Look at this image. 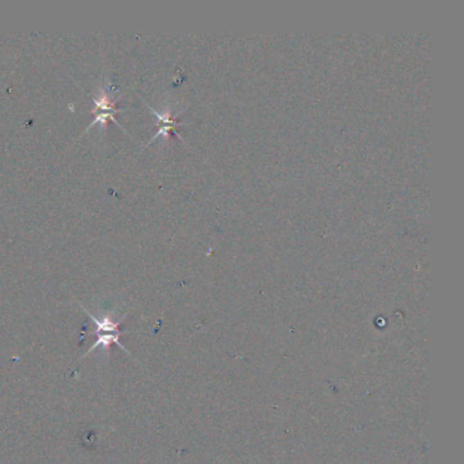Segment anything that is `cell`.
<instances>
[{
  "label": "cell",
  "instance_id": "obj_1",
  "mask_svg": "<svg viewBox=\"0 0 464 464\" xmlns=\"http://www.w3.org/2000/svg\"><path fill=\"white\" fill-rule=\"evenodd\" d=\"M83 310H84V313L93 320V323H94V325H96V330H94L93 334L97 337L96 343L87 350V354L98 348H102V351H107L108 348H111L112 343H115L118 348L125 350L124 346L120 343L121 331L118 330V327H120V324H121V320H123L124 317H123L121 320H117V321H115L114 317L109 316V314L102 316V317L98 319V317L93 316L89 310H86L84 308H83ZM125 351H127V350H125ZM87 354H86V355H87Z\"/></svg>",
  "mask_w": 464,
  "mask_h": 464
},
{
  "label": "cell",
  "instance_id": "obj_2",
  "mask_svg": "<svg viewBox=\"0 0 464 464\" xmlns=\"http://www.w3.org/2000/svg\"><path fill=\"white\" fill-rule=\"evenodd\" d=\"M116 104L117 100H112L111 94L105 89H100L97 97L94 98V105H96L94 111H93L94 120L89 124L87 131H89V128L94 127L96 124H100L104 128L107 127V124L109 121H115L116 124H118L115 120V114L120 112V109H117Z\"/></svg>",
  "mask_w": 464,
  "mask_h": 464
},
{
  "label": "cell",
  "instance_id": "obj_3",
  "mask_svg": "<svg viewBox=\"0 0 464 464\" xmlns=\"http://www.w3.org/2000/svg\"><path fill=\"white\" fill-rule=\"evenodd\" d=\"M150 111H152V112L154 114L155 116L158 117V120H159V131L155 134L154 138H153V141H154L157 136H159V135H163V136H166V135H168L170 131H173V130H175V127L177 125L176 120H175L173 117H170L169 114L159 115L158 112H155L153 108H150Z\"/></svg>",
  "mask_w": 464,
  "mask_h": 464
}]
</instances>
